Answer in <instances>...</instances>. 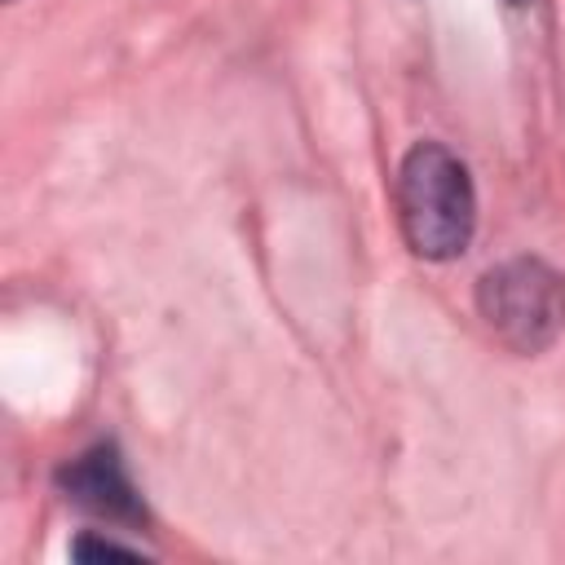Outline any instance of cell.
Here are the masks:
<instances>
[{
    "label": "cell",
    "mask_w": 565,
    "mask_h": 565,
    "mask_svg": "<svg viewBox=\"0 0 565 565\" xmlns=\"http://www.w3.org/2000/svg\"><path fill=\"white\" fill-rule=\"evenodd\" d=\"M397 221L415 256L450 260L468 247L477 225V194L468 168L437 141H419L397 168Z\"/></svg>",
    "instance_id": "6da1fadb"
},
{
    "label": "cell",
    "mask_w": 565,
    "mask_h": 565,
    "mask_svg": "<svg viewBox=\"0 0 565 565\" xmlns=\"http://www.w3.org/2000/svg\"><path fill=\"white\" fill-rule=\"evenodd\" d=\"M486 327L516 353H539L565 331V278L543 260H508L477 282Z\"/></svg>",
    "instance_id": "7a4b0ae2"
},
{
    "label": "cell",
    "mask_w": 565,
    "mask_h": 565,
    "mask_svg": "<svg viewBox=\"0 0 565 565\" xmlns=\"http://www.w3.org/2000/svg\"><path fill=\"white\" fill-rule=\"evenodd\" d=\"M57 481H62V490H66L71 503H79L84 512H93V516H102V521H119V525L146 521L141 494H137V486L128 481L124 459H119V450H115L110 441H102V446L75 455V459L57 472Z\"/></svg>",
    "instance_id": "3957f363"
},
{
    "label": "cell",
    "mask_w": 565,
    "mask_h": 565,
    "mask_svg": "<svg viewBox=\"0 0 565 565\" xmlns=\"http://www.w3.org/2000/svg\"><path fill=\"white\" fill-rule=\"evenodd\" d=\"M71 552H75V556H141L137 547H124V543H115V539H75Z\"/></svg>",
    "instance_id": "277c9868"
},
{
    "label": "cell",
    "mask_w": 565,
    "mask_h": 565,
    "mask_svg": "<svg viewBox=\"0 0 565 565\" xmlns=\"http://www.w3.org/2000/svg\"><path fill=\"white\" fill-rule=\"evenodd\" d=\"M512 4H530V0H512Z\"/></svg>",
    "instance_id": "5b68a950"
}]
</instances>
